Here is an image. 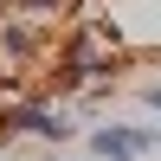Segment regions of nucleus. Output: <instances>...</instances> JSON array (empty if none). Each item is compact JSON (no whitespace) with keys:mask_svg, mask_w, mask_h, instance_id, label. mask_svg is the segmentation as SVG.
I'll return each instance as SVG.
<instances>
[{"mask_svg":"<svg viewBox=\"0 0 161 161\" xmlns=\"http://www.w3.org/2000/svg\"><path fill=\"white\" fill-rule=\"evenodd\" d=\"M19 7H58V0H19Z\"/></svg>","mask_w":161,"mask_h":161,"instance_id":"obj_5","label":"nucleus"},{"mask_svg":"<svg viewBox=\"0 0 161 161\" xmlns=\"http://www.w3.org/2000/svg\"><path fill=\"white\" fill-rule=\"evenodd\" d=\"M142 97H148V103H155V110H161V84H148V90H142Z\"/></svg>","mask_w":161,"mask_h":161,"instance_id":"obj_4","label":"nucleus"},{"mask_svg":"<svg viewBox=\"0 0 161 161\" xmlns=\"http://www.w3.org/2000/svg\"><path fill=\"white\" fill-rule=\"evenodd\" d=\"M0 45L19 58V52H32V32H26V19H13V26H0Z\"/></svg>","mask_w":161,"mask_h":161,"instance_id":"obj_3","label":"nucleus"},{"mask_svg":"<svg viewBox=\"0 0 161 161\" xmlns=\"http://www.w3.org/2000/svg\"><path fill=\"white\" fill-rule=\"evenodd\" d=\"M0 129L7 136H39V142H71V116L45 110V103H7L0 110Z\"/></svg>","mask_w":161,"mask_h":161,"instance_id":"obj_1","label":"nucleus"},{"mask_svg":"<svg viewBox=\"0 0 161 161\" xmlns=\"http://www.w3.org/2000/svg\"><path fill=\"white\" fill-rule=\"evenodd\" d=\"M148 148H161V129H123V123H110V129L90 136V155L97 161H136Z\"/></svg>","mask_w":161,"mask_h":161,"instance_id":"obj_2","label":"nucleus"}]
</instances>
